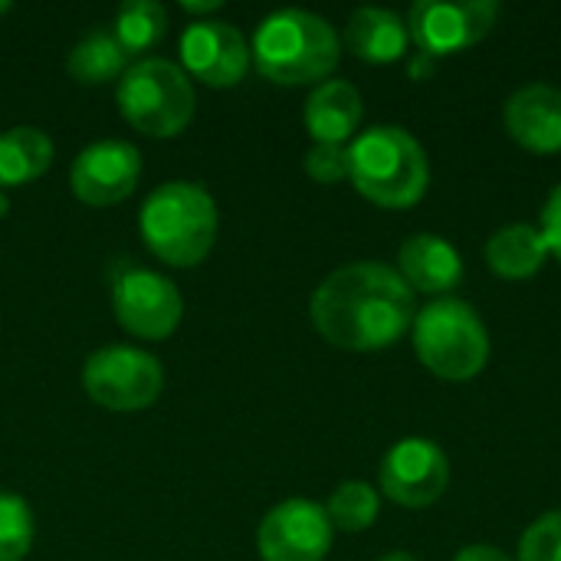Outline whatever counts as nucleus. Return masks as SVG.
Listing matches in <instances>:
<instances>
[{
	"label": "nucleus",
	"instance_id": "21",
	"mask_svg": "<svg viewBox=\"0 0 561 561\" xmlns=\"http://www.w3.org/2000/svg\"><path fill=\"white\" fill-rule=\"evenodd\" d=\"M112 36L131 56L151 53L168 36V10L158 0H125L115 13Z\"/></svg>",
	"mask_w": 561,
	"mask_h": 561
},
{
	"label": "nucleus",
	"instance_id": "15",
	"mask_svg": "<svg viewBox=\"0 0 561 561\" xmlns=\"http://www.w3.org/2000/svg\"><path fill=\"white\" fill-rule=\"evenodd\" d=\"M398 273L417 293H450L463 279V260L457 247L437 233H414L398 250Z\"/></svg>",
	"mask_w": 561,
	"mask_h": 561
},
{
	"label": "nucleus",
	"instance_id": "6",
	"mask_svg": "<svg viewBox=\"0 0 561 561\" xmlns=\"http://www.w3.org/2000/svg\"><path fill=\"white\" fill-rule=\"evenodd\" d=\"M417 358L447 381H470L490 362V332L463 299H434L414 316Z\"/></svg>",
	"mask_w": 561,
	"mask_h": 561
},
{
	"label": "nucleus",
	"instance_id": "31",
	"mask_svg": "<svg viewBox=\"0 0 561 561\" xmlns=\"http://www.w3.org/2000/svg\"><path fill=\"white\" fill-rule=\"evenodd\" d=\"M3 13H10V3H7V0H0V16H3Z\"/></svg>",
	"mask_w": 561,
	"mask_h": 561
},
{
	"label": "nucleus",
	"instance_id": "5",
	"mask_svg": "<svg viewBox=\"0 0 561 561\" xmlns=\"http://www.w3.org/2000/svg\"><path fill=\"white\" fill-rule=\"evenodd\" d=\"M122 118L148 135V138H174L181 135L194 118V82L187 72L164 59V56H145L125 69L115 89Z\"/></svg>",
	"mask_w": 561,
	"mask_h": 561
},
{
	"label": "nucleus",
	"instance_id": "26",
	"mask_svg": "<svg viewBox=\"0 0 561 561\" xmlns=\"http://www.w3.org/2000/svg\"><path fill=\"white\" fill-rule=\"evenodd\" d=\"M542 237L549 243V253L561 260V184L552 191V197L546 201V210H542Z\"/></svg>",
	"mask_w": 561,
	"mask_h": 561
},
{
	"label": "nucleus",
	"instance_id": "28",
	"mask_svg": "<svg viewBox=\"0 0 561 561\" xmlns=\"http://www.w3.org/2000/svg\"><path fill=\"white\" fill-rule=\"evenodd\" d=\"M224 3L220 0H204V3H194V0H181V10L184 13H191V16H201V13H214V10H220Z\"/></svg>",
	"mask_w": 561,
	"mask_h": 561
},
{
	"label": "nucleus",
	"instance_id": "10",
	"mask_svg": "<svg viewBox=\"0 0 561 561\" xmlns=\"http://www.w3.org/2000/svg\"><path fill=\"white\" fill-rule=\"evenodd\" d=\"M332 523L325 506L312 500H283L256 529V552L263 561H322L332 549Z\"/></svg>",
	"mask_w": 561,
	"mask_h": 561
},
{
	"label": "nucleus",
	"instance_id": "9",
	"mask_svg": "<svg viewBox=\"0 0 561 561\" xmlns=\"http://www.w3.org/2000/svg\"><path fill=\"white\" fill-rule=\"evenodd\" d=\"M500 16L496 0H421L411 7L408 33L421 56H450L480 43Z\"/></svg>",
	"mask_w": 561,
	"mask_h": 561
},
{
	"label": "nucleus",
	"instance_id": "29",
	"mask_svg": "<svg viewBox=\"0 0 561 561\" xmlns=\"http://www.w3.org/2000/svg\"><path fill=\"white\" fill-rule=\"evenodd\" d=\"M378 561H417L414 556H408V552H388V556H381Z\"/></svg>",
	"mask_w": 561,
	"mask_h": 561
},
{
	"label": "nucleus",
	"instance_id": "30",
	"mask_svg": "<svg viewBox=\"0 0 561 561\" xmlns=\"http://www.w3.org/2000/svg\"><path fill=\"white\" fill-rule=\"evenodd\" d=\"M7 210H10V201H7V194L0 191V217H7Z\"/></svg>",
	"mask_w": 561,
	"mask_h": 561
},
{
	"label": "nucleus",
	"instance_id": "1",
	"mask_svg": "<svg viewBox=\"0 0 561 561\" xmlns=\"http://www.w3.org/2000/svg\"><path fill=\"white\" fill-rule=\"evenodd\" d=\"M316 332L345 352H378L414 325V293L398 270L365 260L329 273L312 293Z\"/></svg>",
	"mask_w": 561,
	"mask_h": 561
},
{
	"label": "nucleus",
	"instance_id": "24",
	"mask_svg": "<svg viewBox=\"0 0 561 561\" xmlns=\"http://www.w3.org/2000/svg\"><path fill=\"white\" fill-rule=\"evenodd\" d=\"M519 561H561V510L539 516L523 542H519Z\"/></svg>",
	"mask_w": 561,
	"mask_h": 561
},
{
	"label": "nucleus",
	"instance_id": "8",
	"mask_svg": "<svg viewBox=\"0 0 561 561\" xmlns=\"http://www.w3.org/2000/svg\"><path fill=\"white\" fill-rule=\"evenodd\" d=\"M112 309L118 325L145 342L168 339L184 316L181 289L154 270H125L112 286Z\"/></svg>",
	"mask_w": 561,
	"mask_h": 561
},
{
	"label": "nucleus",
	"instance_id": "17",
	"mask_svg": "<svg viewBox=\"0 0 561 561\" xmlns=\"http://www.w3.org/2000/svg\"><path fill=\"white\" fill-rule=\"evenodd\" d=\"M408 23L385 7H358L345 23V46L365 62H394L408 49Z\"/></svg>",
	"mask_w": 561,
	"mask_h": 561
},
{
	"label": "nucleus",
	"instance_id": "25",
	"mask_svg": "<svg viewBox=\"0 0 561 561\" xmlns=\"http://www.w3.org/2000/svg\"><path fill=\"white\" fill-rule=\"evenodd\" d=\"M306 174L316 184H339L348 178V148L345 145H312L306 151Z\"/></svg>",
	"mask_w": 561,
	"mask_h": 561
},
{
	"label": "nucleus",
	"instance_id": "2",
	"mask_svg": "<svg viewBox=\"0 0 561 561\" xmlns=\"http://www.w3.org/2000/svg\"><path fill=\"white\" fill-rule=\"evenodd\" d=\"M138 230L151 256L174 270H191L217 243V201L194 181H168L141 204Z\"/></svg>",
	"mask_w": 561,
	"mask_h": 561
},
{
	"label": "nucleus",
	"instance_id": "27",
	"mask_svg": "<svg viewBox=\"0 0 561 561\" xmlns=\"http://www.w3.org/2000/svg\"><path fill=\"white\" fill-rule=\"evenodd\" d=\"M454 561H513L503 549H493V546H467L463 552H457Z\"/></svg>",
	"mask_w": 561,
	"mask_h": 561
},
{
	"label": "nucleus",
	"instance_id": "23",
	"mask_svg": "<svg viewBox=\"0 0 561 561\" xmlns=\"http://www.w3.org/2000/svg\"><path fill=\"white\" fill-rule=\"evenodd\" d=\"M33 510L23 496L0 490V561H23L33 549Z\"/></svg>",
	"mask_w": 561,
	"mask_h": 561
},
{
	"label": "nucleus",
	"instance_id": "12",
	"mask_svg": "<svg viewBox=\"0 0 561 561\" xmlns=\"http://www.w3.org/2000/svg\"><path fill=\"white\" fill-rule=\"evenodd\" d=\"M141 178V151L131 141L105 138L82 148L69 168V191L85 207H112L131 197Z\"/></svg>",
	"mask_w": 561,
	"mask_h": 561
},
{
	"label": "nucleus",
	"instance_id": "19",
	"mask_svg": "<svg viewBox=\"0 0 561 561\" xmlns=\"http://www.w3.org/2000/svg\"><path fill=\"white\" fill-rule=\"evenodd\" d=\"M53 138L36 125H16L0 135V191L23 187L53 164Z\"/></svg>",
	"mask_w": 561,
	"mask_h": 561
},
{
	"label": "nucleus",
	"instance_id": "3",
	"mask_svg": "<svg viewBox=\"0 0 561 561\" xmlns=\"http://www.w3.org/2000/svg\"><path fill=\"white\" fill-rule=\"evenodd\" d=\"M342 43L329 20L309 10H276L270 13L250 46L256 72L276 85H309L339 66Z\"/></svg>",
	"mask_w": 561,
	"mask_h": 561
},
{
	"label": "nucleus",
	"instance_id": "11",
	"mask_svg": "<svg viewBox=\"0 0 561 561\" xmlns=\"http://www.w3.org/2000/svg\"><path fill=\"white\" fill-rule=\"evenodd\" d=\"M378 480H381V493L391 503L408 510H427L444 496L450 480V463L434 440L408 437L385 454Z\"/></svg>",
	"mask_w": 561,
	"mask_h": 561
},
{
	"label": "nucleus",
	"instance_id": "4",
	"mask_svg": "<svg viewBox=\"0 0 561 561\" xmlns=\"http://www.w3.org/2000/svg\"><path fill=\"white\" fill-rule=\"evenodd\" d=\"M348 181L378 207H414L431 181V164L421 141L398 125H375L348 148Z\"/></svg>",
	"mask_w": 561,
	"mask_h": 561
},
{
	"label": "nucleus",
	"instance_id": "14",
	"mask_svg": "<svg viewBox=\"0 0 561 561\" xmlns=\"http://www.w3.org/2000/svg\"><path fill=\"white\" fill-rule=\"evenodd\" d=\"M503 122L513 141L536 154L561 151V89L556 85H523L506 99Z\"/></svg>",
	"mask_w": 561,
	"mask_h": 561
},
{
	"label": "nucleus",
	"instance_id": "22",
	"mask_svg": "<svg viewBox=\"0 0 561 561\" xmlns=\"http://www.w3.org/2000/svg\"><path fill=\"white\" fill-rule=\"evenodd\" d=\"M378 510H381V500H378L375 486H368L362 480L342 483L329 496V506H325L332 529H342V533H365L378 519Z\"/></svg>",
	"mask_w": 561,
	"mask_h": 561
},
{
	"label": "nucleus",
	"instance_id": "18",
	"mask_svg": "<svg viewBox=\"0 0 561 561\" xmlns=\"http://www.w3.org/2000/svg\"><path fill=\"white\" fill-rule=\"evenodd\" d=\"M486 263L493 273H500L503 279H529L536 276L546 260L552 256L549 253V243L542 237L539 227L533 224H510V227H500L490 243H486Z\"/></svg>",
	"mask_w": 561,
	"mask_h": 561
},
{
	"label": "nucleus",
	"instance_id": "20",
	"mask_svg": "<svg viewBox=\"0 0 561 561\" xmlns=\"http://www.w3.org/2000/svg\"><path fill=\"white\" fill-rule=\"evenodd\" d=\"M128 66V53L108 30H92L66 56V72L79 85H105L112 79H122Z\"/></svg>",
	"mask_w": 561,
	"mask_h": 561
},
{
	"label": "nucleus",
	"instance_id": "13",
	"mask_svg": "<svg viewBox=\"0 0 561 561\" xmlns=\"http://www.w3.org/2000/svg\"><path fill=\"white\" fill-rule=\"evenodd\" d=\"M181 69L210 89H230L250 69V46L233 23L194 20L181 36Z\"/></svg>",
	"mask_w": 561,
	"mask_h": 561
},
{
	"label": "nucleus",
	"instance_id": "7",
	"mask_svg": "<svg viewBox=\"0 0 561 561\" xmlns=\"http://www.w3.org/2000/svg\"><path fill=\"white\" fill-rule=\"evenodd\" d=\"M82 388L105 411H145L164 391V368L151 352L131 345H105L85 358Z\"/></svg>",
	"mask_w": 561,
	"mask_h": 561
},
{
	"label": "nucleus",
	"instance_id": "16",
	"mask_svg": "<svg viewBox=\"0 0 561 561\" xmlns=\"http://www.w3.org/2000/svg\"><path fill=\"white\" fill-rule=\"evenodd\" d=\"M362 125V92L345 79H325L306 99V131L316 145H345Z\"/></svg>",
	"mask_w": 561,
	"mask_h": 561
}]
</instances>
